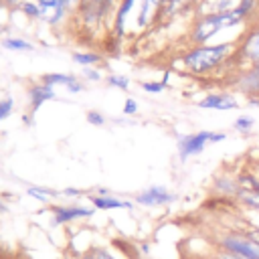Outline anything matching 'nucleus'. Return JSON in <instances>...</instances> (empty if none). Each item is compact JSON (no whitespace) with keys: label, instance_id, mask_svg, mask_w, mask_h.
<instances>
[{"label":"nucleus","instance_id":"1","mask_svg":"<svg viewBox=\"0 0 259 259\" xmlns=\"http://www.w3.org/2000/svg\"><path fill=\"white\" fill-rule=\"evenodd\" d=\"M237 42L235 40H225L217 45H200L192 47L182 55V67L196 77H204L214 73L219 67H223L235 53H237Z\"/></svg>","mask_w":259,"mask_h":259},{"label":"nucleus","instance_id":"2","mask_svg":"<svg viewBox=\"0 0 259 259\" xmlns=\"http://www.w3.org/2000/svg\"><path fill=\"white\" fill-rule=\"evenodd\" d=\"M245 22L237 16L235 8L227 10V12H206L196 16L192 28H190V42L192 47H200V45H208V40L212 36H217L219 32L227 30V28H235V26H243Z\"/></svg>","mask_w":259,"mask_h":259},{"label":"nucleus","instance_id":"3","mask_svg":"<svg viewBox=\"0 0 259 259\" xmlns=\"http://www.w3.org/2000/svg\"><path fill=\"white\" fill-rule=\"evenodd\" d=\"M119 0H77L75 16L85 28L99 30L109 18H113Z\"/></svg>","mask_w":259,"mask_h":259},{"label":"nucleus","instance_id":"4","mask_svg":"<svg viewBox=\"0 0 259 259\" xmlns=\"http://www.w3.org/2000/svg\"><path fill=\"white\" fill-rule=\"evenodd\" d=\"M223 140H227V134L219 132V130L217 132L214 130H202V132H194V134H184V136H178L176 152H178L180 162H186L188 158L202 154L206 150V146L219 144Z\"/></svg>","mask_w":259,"mask_h":259},{"label":"nucleus","instance_id":"5","mask_svg":"<svg viewBox=\"0 0 259 259\" xmlns=\"http://www.w3.org/2000/svg\"><path fill=\"white\" fill-rule=\"evenodd\" d=\"M217 245L221 247V251L245 257V259H259V243L253 241L249 235H241V233H225L217 239Z\"/></svg>","mask_w":259,"mask_h":259},{"label":"nucleus","instance_id":"6","mask_svg":"<svg viewBox=\"0 0 259 259\" xmlns=\"http://www.w3.org/2000/svg\"><path fill=\"white\" fill-rule=\"evenodd\" d=\"M176 200V194L172 190H168L166 186L162 184H152L144 190H140L134 198L136 204L140 206H148V208H154V206H168Z\"/></svg>","mask_w":259,"mask_h":259},{"label":"nucleus","instance_id":"7","mask_svg":"<svg viewBox=\"0 0 259 259\" xmlns=\"http://www.w3.org/2000/svg\"><path fill=\"white\" fill-rule=\"evenodd\" d=\"M89 217H93V208L89 206H81V204H53L51 206V223L55 227L81 221V219H89Z\"/></svg>","mask_w":259,"mask_h":259},{"label":"nucleus","instance_id":"8","mask_svg":"<svg viewBox=\"0 0 259 259\" xmlns=\"http://www.w3.org/2000/svg\"><path fill=\"white\" fill-rule=\"evenodd\" d=\"M200 109H212V111H231L239 107V101L235 99V95L227 93V91H210L206 93L198 103Z\"/></svg>","mask_w":259,"mask_h":259},{"label":"nucleus","instance_id":"9","mask_svg":"<svg viewBox=\"0 0 259 259\" xmlns=\"http://www.w3.org/2000/svg\"><path fill=\"white\" fill-rule=\"evenodd\" d=\"M237 55L249 67L259 63V26L249 30V32H245V36L241 38V42L237 47Z\"/></svg>","mask_w":259,"mask_h":259},{"label":"nucleus","instance_id":"10","mask_svg":"<svg viewBox=\"0 0 259 259\" xmlns=\"http://www.w3.org/2000/svg\"><path fill=\"white\" fill-rule=\"evenodd\" d=\"M40 81L45 83V85H51V87H65L69 93H81L83 91V81L77 77V75H73V73H47V75H42L40 77Z\"/></svg>","mask_w":259,"mask_h":259},{"label":"nucleus","instance_id":"11","mask_svg":"<svg viewBox=\"0 0 259 259\" xmlns=\"http://www.w3.org/2000/svg\"><path fill=\"white\" fill-rule=\"evenodd\" d=\"M26 97H28L30 113H36V111L40 109L42 103H47V101H51V99L57 97V91H55V87L45 85L42 81H38V83L28 85V89H26Z\"/></svg>","mask_w":259,"mask_h":259},{"label":"nucleus","instance_id":"12","mask_svg":"<svg viewBox=\"0 0 259 259\" xmlns=\"http://www.w3.org/2000/svg\"><path fill=\"white\" fill-rule=\"evenodd\" d=\"M164 0H140L138 16H136V30H146L154 20H158V12L162 8Z\"/></svg>","mask_w":259,"mask_h":259},{"label":"nucleus","instance_id":"13","mask_svg":"<svg viewBox=\"0 0 259 259\" xmlns=\"http://www.w3.org/2000/svg\"><path fill=\"white\" fill-rule=\"evenodd\" d=\"M89 200L95 210H132L136 204L134 200H125L113 194H89Z\"/></svg>","mask_w":259,"mask_h":259},{"label":"nucleus","instance_id":"14","mask_svg":"<svg viewBox=\"0 0 259 259\" xmlns=\"http://www.w3.org/2000/svg\"><path fill=\"white\" fill-rule=\"evenodd\" d=\"M136 4H138V0H119V4L115 8V14L111 18V34L115 38L125 36V22H127L132 10L136 8Z\"/></svg>","mask_w":259,"mask_h":259},{"label":"nucleus","instance_id":"15","mask_svg":"<svg viewBox=\"0 0 259 259\" xmlns=\"http://www.w3.org/2000/svg\"><path fill=\"white\" fill-rule=\"evenodd\" d=\"M235 87L245 93L247 97H253V95H259V69L255 67H247L243 71V75H239Z\"/></svg>","mask_w":259,"mask_h":259},{"label":"nucleus","instance_id":"16","mask_svg":"<svg viewBox=\"0 0 259 259\" xmlns=\"http://www.w3.org/2000/svg\"><path fill=\"white\" fill-rule=\"evenodd\" d=\"M212 190L219 192L221 196H233L237 198L239 194V182H237V174H217L212 178Z\"/></svg>","mask_w":259,"mask_h":259},{"label":"nucleus","instance_id":"17","mask_svg":"<svg viewBox=\"0 0 259 259\" xmlns=\"http://www.w3.org/2000/svg\"><path fill=\"white\" fill-rule=\"evenodd\" d=\"M196 4H200V0H164L162 8L158 12V20H168L174 14L182 12L184 8H192Z\"/></svg>","mask_w":259,"mask_h":259},{"label":"nucleus","instance_id":"18","mask_svg":"<svg viewBox=\"0 0 259 259\" xmlns=\"http://www.w3.org/2000/svg\"><path fill=\"white\" fill-rule=\"evenodd\" d=\"M24 194L32 200H38V202H51V200L61 196V190H55L49 186H38V184H28L24 188Z\"/></svg>","mask_w":259,"mask_h":259},{"label":"nucleus","instance_id":"19","mask_svg":"<svg viewBox=\"0 0 259 259\" xmlns=\"http://www.w3.org/2000/svg\"><path fill=\"white\" fill-rule=\"evenodd\" d=\"M0 47L8 53H32L34 51V45L30 40H26L22 36H10V34L0 40Z\"/></svg>","mask_w":259,"mask_h":259},{"label":"nucleus","instance_id":"20","mask_svg":"<svg viewBox=\"0 0 259 259\" xmlns=\"http://www.w3.org/2000/svg\"><path fill=\"white\" fill-rule=\"evenodd\" d=\"M71 59H73V63H77L83 69L85 67H99L101 61H103V57L99 53H95V51H75L71 55Z\"/></svg>","mask_w":259,"mask_h":259},{"label":"nucleus","instance_id":"21","mask_svg":"<svg viewBox=\"0 0 259 259\" xmlns=\"http://www.w3.org/2000/svg\"><path fill=\"white\" fill-rule=\"evenodd\" d=\"M237 182H239V188H241V190L259 194V174L243 170V172L237 174Z\"/></svg>","mask_w":259,"mask_h":259},{"label":"nucleus","instance_id":"22","mask_svg":"<svg viewBox=\"0 0 259 259\" xmlns=\"http://www.w3.org/2000/svg\"><path fill=\"white\" fill-rule=\"evenodd\" d=\"M16 10H18L24 18H28V20H40V22H42V8H40L34 0H24V2H20V4L16 6Z\"/></svg>","mask_w":259,"mask_h":259},{"label":"nucleus","instance_id":"23","mask_svg":"<svg viewBox=\"0 0 259 259\" xmlns=\"http://www.w3.org/2000/svg\"><path fill=\"white\" fill-rule=\"evenodd\" d=\"M257 4H259V0H239L235 6V12L245 22V20H249V16H253V12L257 10Z\"/></svg>","mask_w":259,"mask_h":259},{"label":"nucleus","instance_id":"24","mask_svg":"<svg viewBox=\"0 0 259 259\" xmlns=\"http://www.w3.org/2000/svg\"><path fill=\"white\" fill-rule=\"evenodd\" d=\"M105 83H107L109 87H113V89H119V91H127L130 85H132L130 77H125V75H117V73L107 75V77H105Z\"/></svg>","mask_w":259,"mask_h":259},{"label":"nucleus","instance_id":"25","mask_svg":"<svg viewBox=\"0 0 259 259\" xmlns=\"http://www.w3.org/2000/svg\"><path fill=\"white\" fill-rule=\"evenodd\" d=\"M255 125V117L253 115H239L235 121H233V130L237 134H249Z\"/></svg>","mask_w":259,"mask_h":259},{"label":"nucleus","instance_id":"26","mask_svg":"<svg viewBox=\"0 0 259 259\" xmlns=\"http://www.w3.org/2000/svg\"><path fill=\"white\" fill-rule=\"evenodd\" d=\"M85 119H87V123H89V125H95V127H101V125H105V123H107L105 115H103L99 109H89V111L85 113Z\"/></svg>","mask_w":259,"mask_h":259},{"label":"nucleus","instance_id":"27","mask_svg":"<svg viewBox=\"0 0 259 259\" xmlns=\"http://www.w3.org/2000/svg\"><path fill=\"white\" fill-rule=\"evenodd\" d=\"M12 111H14V99L8 95V97H2L0 99V123L4 121V119H8L10 115H12Z\"/></svg>","mask_w":259,"mask_h":259},{"label":"nucleus","instance_id":"28","mask_svg":"<svg viewBox=\"0 0 259 259\" xmlns=\"http://www.w3.org/2000/svg\"><path fill=\"white\" fill-rule=\"evenodd\" d=\"M142 89L146 91V93H152V95H158V93H164L166 91V85L162 83V81H144L142 83Z\"/></svg>","mask_w":259,"mask_h":259},{"label":"nucleus","instance_id":"29","mask_svg":"<svg viewBox=\"0 0 259 259\" xmlns=\"http://www.w3.org/2000/svg\"><path fill=\"white\" fill-rule=\"evenodd\" d=\"M83 77H85V81H89V83H99V81L103 79V75H101V71H99L97 67H85V69H83Z\"/></svg>","mask_w":259,"mask_h":259},{"label":"nucleus","instance_id":"30","mask_svg":"<svg viewBox=\"0 0 259 259\" xmlns=\"http://www.w3.org/2000/svg\"><path fill=\"white\" fill-rule=\"evenodd\" d=\"M138 101L134 99V97H127L125 101H123V107H121V113L123 115H127V117H132V115H136L138 113Z\"/></svg>","mask_w":259,"mask_h":259},{"label":"nucleus","instance_id":"31","mask_svg":"<svg viewBox=\"0 0 259 259\" xmlns=\"http://www.w3.org/2000/svg\"><path fill=\"white\" fill-rule=\"evenodd\" d=\"M83 194H85L83 190L73 188V186H69V188H63V190H61V196H65V198H79V196H83Z\"/></svg>","mask_w":259,"mask_h":259},{"label":"nucleus","instance_id":"32","mask_svg":"<svg viewBox=\"0 0 259 259\" xmlns=\"http://www.w3.org/2000/svg\"><path fill=\"white\" fill-rule=\"evenodd\" d=\"M91 253H93V257H95V259H115V257H113L105 247H95Z\"/></svg>","mask_w":259,"mask_h":259},{"label":"nucleus","instance_id":"33","mask_svg":"<svg viewBox=\"0 0 259 259\" xmlns=\"http://www.w3.org/2000/svg\"><path fill=\"white\" fill-rule=\"evenodd\" d=\"M217 259H245V257H239V255H233V253H227V251H219Z\"/></svg>","mask_w":259,"mask_h":259},{"label":"nucleus","instance_id":"34","mask_svg":"<svg viewBox=\"0 0 259 259\" xmlns=\"http://www.w3.org/2000/svg\"><path fill=\"white\" fill-rule=\"evenodd\" d=\"M22 123L30 127V125L34 123V113H30V111H28V113H22Z\"/></svg>","mask_w":259,"mask_h":259},{"label":"nucleus","instance_id":"35","mask_svg":"<svg viewBox=\"0 0 259 259\" xmlns=\"http://www.w3.org/2000/svg\"><path fill=\"white\" fill-rule=\"evenodd\" d=\"M2 4H4V8H16L20 2H24V0H0Z\"/></svg>","mask_w":259,"mask_h":259},{"label":"nucleus","instance_id":"36","mask_svg":"<svg viewBox=\"0 0 259 259\" xmlns=\"http://www.w3.org/2000/svg\"><path fill=\"white\" fill-rule=\"evenodd\" d=\"M4 36H8V26H6V24H2V22H0V40H2V38H4Z\"/></svg>","mask_w":259,"mask_h":259},{"label":"nucleus","instance_id":"37","mask_svg":"<svg viewBox=\"0 0 259 259\" xmlns=\"http://www.w3.org/2000/svg\"><path fill=\"white\" fill-rule=\"evenodd\" d=\"M6 210H8V204H6V202L0 198V214H2V212H6Z\"/></svg>","mask_w":259,"mask_h":259},{"label":"nucleus","instance_id":"38","mask_svg":"<svg viewBox=\"0 0 259 259\" xmlns=\"http://www.w3.org/2000/svg\"><path fill=\"white\" fill-rule=\"evenodd\" d=\"M81 259H95V257H93V253H91V251H89V253H85V255H83V257H81Z\"/></svg>","mask_w":259,"mask_h":259},{"label":"nucleus","instance_id":"39","mask_svg":"<svg viewBox=\"0 0 259 259\" xmlns=\"http://www.w3.org/2000/svg\"><path fill=\"white\" fill-rule=\"evenodd\" d=\"M257 174H259V172H257Z\"/></svg>","mask_w":259,"mask_h":259}]
</instances>
